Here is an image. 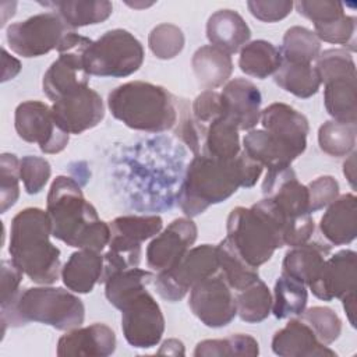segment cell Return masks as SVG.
Returning <instances> with one entry per match:
<instances>
[{"instance_id": "obj_1", "label": "cell", "mask_w": 357, "mask_h": 357, "mask_svg": "<svg viewBox=\"0 0 357 357\" xmlns=\"http://www.w3.org/2000/svg\"><path fill=\"white\" fill-rule=\"evenodd\" d=\"M264 167L241 152L227 160L197 155L190 162L178 192V205L187 218L230 198L240 187H252Z\"/></svg>"}, {"instance_id": "obj_2", "label": "cell", "mask_w": 357, "mask_h": 357, "mask_svg": "<svg viewBox=\"0 0 357 357\" xmlns=\"http://www.w3.org/2000/svg\"><path fill=\"white\" fill-rule=\"evenodd\" d=\"M46 212L52 236L68 247L102 252L109 244L110 226L99 219L95 206L85 199L78 181L57 176L49 188Z\"/></svg>"}, {"instance_id": "obj_3", "label": "cell", "mask_w": 357, "mask_h": 357, "mask_svg": "<svg viewBox=\"0 0 357 357\" xmlns=\"http://www.w3.org/2000/svg\"><path fill=\"white\" fill-rule=\"evenodd\" d=\"M50 219L40 208H25L11 220V261L38 284H53L61 273L60 250L50 241Z\"/></svg>"}, {"instance_id": "obj_4", "label": "cell", "mask_w": 357, "mask_h": 357, "mask_svg": "<svg viewBox=\"0 0 357 357\" xmlns=\"http://www.w3.org/2000/svg\"><path fill=\"white\" fill-rule=\"evenodd\" d=\"M107 107L114 119L137 131L162 132L177 123V106L172 93L145 81H130L112 89Z\"/></svg>"}, {"instance_id": "obj_5", "label": "cell", "mask_w": 357, "mask_h": 357, "mask_svg": "<svg viewBox=\"0 0 357 357\" xmlns=\"http://www.w3.org/2000/svg\"><path fill=\"white\" fill-rule=\"evenodd\" d=\"M85 307L71 290L42 284L29 287L15 297L6 308H1L3 332L6 325L21 326L28 322L49 325L57 331H70L82 325Z\"/></svg>"}, {"instance_id": "obj_6", "label": "cell", "mask_w": 357, "mask_h": 357, "mask_svg": "<svg viewBox=\"0 0 357 357\" xmlns=\"http://www.w3.org/2000/svg\"><path fill=\"white\" fill-rule=\"evenodd\" d=\"M109 226V250L103 254L105 265L100 283H105L116 272L137 268L141 261L142 243L153 238L162 230L163 220L156 215H126L113 219Z\"/></svg>"}, {"instance_id": "obj_7", "label": "cell", "mask_w": 357, "mask_h": 357, "mask_svg": "<svg viewBox=\"0 0 357 357\" xmlns=\"http://www.w3.org/2000/svg\"><path fill=\"white\" fill-rule=\"evenodd\" d=\"M144 63L141 42L126 29H110L92 40L84 52V66L89 75L124 78Z\"/></svg>"}, {"instance_id": "obj_8", "label": "cell", "mask_w": 357, "mask_h": 357, "mask_svg": "<svg viewBox=\"0 0 357 357\" xmlns=\"http://www.w3.org/2000/svg\"><path fill=\"white\" fill-rule=\"evenodd\" d=\"M74 31L57 13L47 11L10 24L6 31V39L15 54L31 59L59 50Z\"/></svg>"}, {"instance_id": "obj_9", "label": "cell", "mask_w": 357, "mask_h": 357, "mask_svg": "<svg viewBox=\"0 0 357 357\" xmlns=\"http://www.w3.org/2000/svg\"><path fill=\"white\" fill-rule=\"evenodd\" d=\"M219 272V261L216 245L201 244L191 247L173 266L158 272L155 276V287L158 294L176 303L201 280Z\"/></svg>"}, {"instance_id": "obj_10", "label": "cell", "mask_w": 357, "mask_h": 357, "mask_svg": "<svg viewBox=\"0 0 357 357\" xmlns=\"http://www.w3.org/2000/svg\"><path fill=\"white\" fill-rule=\"evenodd\" d=\"M92 39L71 32L60 46L59 57L50 64L42 79L43 93L52 102L88 86L89 74L84 66V52Z\"/></svg>"}, {"instance_id": "obj_11", "label": "cell", "mask_w": 357, "mask_h": 357, "mask_svg": "<svg viewBox=\"0 0 357 357\" xmlns=\"http://www.w3.org/2000/svg\"><path fill=\"white\" fill-rule=\"evenodd\" d=\"M119 310L121 311V331L130 346L151 349L160 342L165 317L148 289L128 298Z\"/></svg>"}, {"instance_id": "obj_12", "label": "cell", "mask_w": 357, "mask_h": 357, "mask_svg": "<svg viewBox=\"0 0 357 357\" xmlns=\"http://www.w3.org/2000/svg\"><path fill=\"white\" fill-rule=\"evenodd\" d=\"M14 127L22 141L36 144L43 153H60L70 141V134L56 123L52 106L40 100L20 103L14 112Z\"/></svg>"}, {"instance_id": "obj_13", "label": "cell", "mask_w": 357, "mask_h": 357, "mask_svg": "<svg viewBox=\"0 0 357 357\" xmlns=\"http://www.w3.org/2000/svg\"><path fill=\"white\" fill-rule=\"evenodd\" d=\"M188 307L208 328L227 326L237 315L236 296L219 272L190 290Z\"/></svg>"}, {"instance_id": "obj_14", "label": "cell", "mask_w": 357, "mask_h": 357, "mask_svg": "<svg viewBox=\"0 0 357 357\" xmlns=\"http://www.w3.org/2000/svg\"><path fill=\"white\" fill-rule=\"evenodd\" d=\"M52 113L61 130L78 135L103 120L105 105L100 95L86 86L53 102Z\"/></svg>"}, {"instance_id": "obj_15", "label": "cell", "mask_w": 357, "mask_h": 357, "mask_svg": "<svg viewBox=\"0 0 357 357\" xmlns=\"http://www.w3.org/2000/svg\"><path fill=\"white\" fill-rule=\"evenodd\" d=\"M264 198L272 201L275 206L293 222L312 218L308 204V190L303 185L291 166L271 169L262 181Z\"/></svg>"}, {"instance_id": "obj_16", "label": "cell", "mask_w": 357, "mask_h": 357, "mask_svg": "<svg viewBox=\"0 0 357 357\" xmlns=\"http://www.w3.org/2000/svg\"><path fill=\"white\" fill-rule=\"evenodd\" d=\"M198 229L191 218H177L159 231L146 247V264L162 272L173 266L195 243Z\"/></svg>"}, {"instance_id": "obj_17", "label": "cell", "mask_w": 357, "mask_h": 357, "mask_svg": "<svg viewBox=\"0 0 357 357\" xmlns=\"http://www.w3.org/2000/svg\"><path fill=\"white\" fill-rule=\"evenodd\" d=\"M308 287L322 301L342 300L344 296L356 293L357 254L353 250H340L328 257Z\"/></svg>"}, {"instance_id": "obj_18", "label": "cell", "mask_w": 357, "mask_h": 357, "mask_svg": "<svg viewBox=\"0 0 357 357\" xmlns=\"http://www.w3.org/2000/svg\"><path fill=\"white\" fill-rule=\"evenodd\" d=\"M223 116L238 130H252L261 120L262 95L245 78H234L225 84L222 92Z\"/></svg>"}, {"instance_id": "obj_19", "label": "cell", "mask_w": 357, "mask_h": 357, "mask_svg": "<svg viewBox=\"0 0 357 357\" xmlns=\"http://www.w3.org/2000/svg\"><path fill=\"white\" fill-rule=\"evenodd\" d=\"M262 128L279 142L301 155L307 148L310 124L307 117L286 103H271L261 110Z\"/></svg>"}, {"instance_id": "obj_20", "label": "cell", "mask_w": 357, "mask_h": 357, "mask_svg": "<svg viewBox=\"0 0 357 357\" xmlns=\"http://www.w3.org/2000/svg\"><path fill=\"white\" fill-rule=\"evenodd\" d=\"M116 350V333L106 324H91L67 331L59 342V357H107Z\"/></svg>"}, {"instance_id": "obj_21", "label": "cell", "mask_w": 357, "mask_h": 357, "mask_svg": "<svg viewBox=\"0 0 357 357\" xmlns=\"http://www.w3.org/2000/svg\"><path fill=\"white\" fill-rule=\"evenodd\" d=\"M272 351L280 357H335L336 353L321 343L312 329L300 318H291L272 337Z\"/></svg>"}, {"instance_id": "obj_22", "label": "cell", "mask_w": 357, "mask_h": 357, "mask_svg": "<svg viewBox=\"0 0 357 357\" xmlns=\"http://www.w3.org/2000/svg\"><path fill=\"white\" fill-rule=\"evenodd\" d=\"M321 218L319 231L333 245L350 244L357 236V198L354 194L337 197Z\"/></svg>"}, {"instance_id": "obj_23", "label": "cell", "mask_w": 357, "mask_h": 357, "mask_svg": "<svg viewBox=\"0 0 357 357\" xmlns=\"http://www.w3.org/2000/svg\"><path fill=\"white\" fill-rule=\"evenodd\" d=\"M206 38L212 46L234 54L248 43L251 29L237 11L223 8L208 18Z\"/></svg>"}, {"instance_id": "obj_24", "label": "cell", "mask_w": 357, "mask_h": 357, "mask_svg": "<svg viewBox=\"0 0 357 357\" xmlns=\"http://www.w3.org/2000/svg\"><path fill=\"white\" fill-rule=\"evenodd\" d=\"M105 257L102 252L88 248H79L73 252L61 266V280L73 293H91L96 283H100L103 275Z\"/></svg>"}, {"instance_id": "obj_25", "label": "cell", "mask_w": 357, "mask_h": 357, "mask_svg": "<svg viewBox=\"0 0 357 357\" xmlns=\"http://www.w3.org/2000/svg\"><path fill=\"white\" fill-rule=\"evenodd\" d=\"M191 67L198 85L205 91L223 86L233 73L231 56L212 45H204L194 52Z\"/></svg>"}, {"instance_id": "obj_26", "label": "cell", "mask_w": 357, "mask_h": 357, "mask_svg": "<svg viewBox=\"0 0 357 357\" xmlns=\"http://www.w3.org/2000/svg\"><path fill=\"white\" fill-rule=\"evenodd\" d=\"M243 152L268 170L291 166L298 158L293 149L279 142L264 128L250 130L248 134L244 135Z\"/></svg>"}, {"instance_id": "obj_27", "label": "cell", "mask_w": 357, "mask_h": 357, "mask_svg": "<svg viewBox=\"0 0 357 357\" xmlns=\"http://www.w3.org/2000/svg\"><path fill=\"white\" fill-rule=\"evenodd\" d=\"M329 252L331 247L318 241L308 240L304 244L294 245L284 254L282 272L308 286L318 275Z\"/></svg>"}, {"instance_id": "obj_28", "label": "cell", "mask_w": 357, "mask_h": 357, "mask_svg": "<svg viewBox=\"0 0 357 357\" xmlns=\"http://www.w3.org/2000/svg\"><path fill=\"white\" fill-rule=\"evenodd\" d=\"M39 4L57 13L73 29L100 24L113 13V4L107 0H63Z\"/></svg>"}, {"instance_id": "obj_29", "label": "cell", "mask_w": 357, "mask_h": 357, "mask_svg": "<svg viewBox=\"0 0 357 357\" xmlns=\"http://www.w3.org/2000/svg\"><path fill=\"white\" fill-rule=\"evenodd\" d=\"M241 152L238 130L225 117L212 121L202 132L199 155L213 159H233Z\"/></svg>"}, {"instance_id": "obj_30", "label": "cell", "mask_w": 357, "mask_h": 357, "mask_svg": "<svg viewBox=\"0 0 357 357\" xmlns=\"http://www.w3.org/2000/svg\"><path fill=\"white\" fill-rule=\"evenodd\" d=\"M282 64L280 50L268 40L258 39L248 42L238 57L240 70L250 77L265 79L275 74Z\"/></svg>"}, {"instance_id": "obj_31", "label": "cell", "mask_w": 357, "mask_h": 357, "mask_svg": "<svg viewBox=\"0 0 357 357\" xmlns=\"http://www.w3.org/2000/svg\"><path fill=\"white\" fill-rule=\"evenodd\" d=\"M357 78H339L324 84V105L328 114L343 123L357 121Z\"/></svg>"}, {"instance_id": "obj_32", "label": "cell", "mask_w": 357, "mask_h": 357, "mask_svg": "<svg viewBox=\"0 0 357 357\" xmlns=\"http://www.w3.org/2000/svg\"><path fill=\"white\" fill-rule=\"evenodd\" d=\"M273 81L283 91L301 99L314 96L321 86L315 66L307 63H290L282 60L280 67L273 74Z\"/></svg>"}, {"instance_id": "obj_33", "label": "cell", "mask_w": 357, "mask_h": 357, "mask_svg": "<svg viewBox=\"0 0 357 357\" xmlns=\"http://www.w3.org/2000/svg\"><path fill=\"white\" fill-rule=\"evenodd\" d=\"M307 301H308L307 286L282 272L280 276L276 279L275 287H273V296H272L273 315L278 319L300 317L307 307Z\"/></svg>"}, {"instance_id": "obj_34", "label": "cell", "mask_w": 357, "mask_h": 357, "mask_svg": "<svg viewBox=\"0 0 357 357\" xmlns=\"http://www.w3.org/2000/svg\"><path fill=\"white\" fill-rule=\"evenodd\" d=\"M155 280V275L151 271L130 268L113 273L105 282V296L107 301L114 307L120 308L128 298L137 293L148 289V284Z\"/></svg>"}, {"instance_id": "obj_35", "label": "cell", "mask_w": 357, "mask_h": 357, "mask_svg": "<svg viewBox=\"0 0 357 357\" xmlns=\"http://www.w3.org/2000/svg\"><path fill=\"white\" fill-rule=\"evenodd\" d=\"M216 252L219 261V273L231 287V290L241 291L259 279L258 268L248 265L226 238L216 245Z\"/></svg>"}, {"instance_id": "obj_36", "label": "cell", "mask_w": 357, "mask_h": 357, "mask_svg": "<svg viewBox=\"0 0 357 357\" xmlns=\"http://www.w3.org/2000/svg\"><path fill=\"white\" fill-rule=\"evenodd\" d=\"M279 50L283 61L312 64L321 53V40L314 31L296 25L284 32Z\"/></svg>"}, {"instance_id": "obj_37", "label": "cell", "mask_w": 357, "mask_h": 357, "mask_svg": "<svg viewBox=\"0 0 357 357\" xmlns=\"http://www.w3.org/2000/svg\"><path fill=\"white\" fill-rule=\"evenodd\" d=\"M237 315L241 321L248 324L262 322L272 312V293L268 286L261 280L238 291L236 296Z\"/></svg>"}, {"instance_id": "obj_38", "label": "cell", "mask_w": 357, "mask_h": 357, "mask_svg": "<svg viewBox=\"0 0 357 357\" xmlns=\"http://www.w3.org/2000/svg\"><path fill=\"white\" fill-rule=\"evenodd\" d=\"M356 123L336 120L325 121L318 130V144L322 152L333 158H343L353 152L356 146Z\"/></svg>"}, {"instance_id": "obj_39", "label": "cell", "mask_w": 357, "mask_h": 357, "mask_svg": "<svg viewBox=\"0 0 357 357\" xmlns=\"http://www.w3.org/2000/svg\"><path fill=\"white\" fill-rule=\"evenodd\" d=\"M259 354V344L257 339L250 335L236 333L223 339H206L195 346V357H254Z\"/></svg>"}, {"instance_id": "obj_40", "label": "cell", "mask_w": 357, "mask_h": 357, "mask_svg": "<svg viewBox=\"0 0 357 357\" xmlns=\"http://www.w3.org/2000/svg\"><path fill=\"white\" fill-rule=\"evenodd\" d=\"M315 70L321 84L339 78H357L356 63L351 52L346 49H328L315 60Z\"/></svg>"}, {"instance_id": "obj_41", "label": "cell", "mask_w": 357, "mask_h": 357, "mask_svg": "<svg viewBox=\"0 0 357 357\" xmlns=\"http://www.w3.org/2000/svg\"><path fill=\"white\" fill-rule=\"evenodd\" d=\"M223 116V106L220 92L216 91H202L192 102L191 106V121L194 128V135L197 141L198 155L201 151V139L204 130L216 119ZM197 156V155H195Z\"/></svg>"}, {"instance_id": "obj_42", "label": "cell", "mask_w": 357, "mask_h": 357, "mask_svg": "<svg viewBox=\"0 0 357 357\" xmlns=\"http://www.w3.org/2000/svg\"><path fill=\"white\" fill-rule=\"evenodd\" d=\"M184 43L185 38L183 31L177 25L169 22L156 25L148 36L149 50L160 60H170L178 56Z\"/></svg>"}, {"instance_id": "obj_43", "label": "cell", "mask_w": 357, "mask_h": 357, "mask_svg": "<svg viewBox=\"0 0 357 357\" xmlns=\"http://www.w3.org/2000/svg\"><path fill=\"white\" fill-rule=\"evenodd\" d=\"M301 319L312 329L318 340L326 346L337 340L342 333V319L329 307L315 305L304 310Z\"/></svg>"}, {"instance_id": "obj_44", "label": "cell", "mask_w": 357, "mask_h": 357, "mask_svg": "<svg viewBox=\"0 0 357 357\" xmlns=\"http://www.w3.org/2000/svg\"><path fill=\"white\" fill-rule=\"evenodd\" d=\"M20 159L13 153L0 156V211L6 213L20 197Z\"/></svg>"}, {"instance_id": "obj_45", "label": "cell", "mask_w": 357, "mask_h": 357, "mask_svg": "<svg viewBox=\"0 0 357 357\" xmlns=\"http://www.w3.org/2000/svg\"><path fill=\"white\" fill-rule=\"evenodd\" d=\"M314 33L319 40L342 45L349 52L356 50V18L351 15H343L333 21L314 25Z\"/></svg>"}, {"instance_id": "obj_46", "label": "cell", "mask_w": 357, "mask_h": 357, "mask_svg": "<svg viewBox=\"0 0 357 357\" xmlns=\"http://www.w3.org/2000/svg\"><path fill=\"white\" fill-rule=\"evenodd\" d=\"M50 174L52 167L45 158L26 155L20 159V176L28 194L33 195L40 192L47 184Z\"/></svg>"}, {"instance_id": "obj_47", "label": "cell", "mask_w": 357, "mask_h": 357, "mask_svg": "<svg viewBox=\"0 0 357 357\" xmlns=\"http://www.w3.org/2000/svg\"><path fill=\"white\" fill-rule=\"evenodd\" d=\"M293 7L300 15L312 21L314 25L325 24L344 15L343 3L332 0H298Z\"/></svg>"}, {"instance_id": "obj_48", "label": "cell", "mask_w": 357, "mask_h": 357, "mask_svg": "<svg viewBox=\"0 0 357 357\" xmlns=\"http://www.w3.org/2000/svg\"><path fill=\"white\" fill-rule=\"evenodd\" d=\"M310 212H317L331 205L339 197V183L332 176H319L307 184Z\"/></svg>"}, {"instance_id": "obj_49", "label": "cell", "mask_w": 357, "mask_h": 357, "mask_svg": "<svg viewBox=\"0 0 357 357\" xmlns=\"http://www.w3.org/2000/svg\"><path fill=\"white\" fill-rule=\"evenodd\" d=\"M293 1L289 0H250L248 11L262 22H278L286 18L293 10Z\"/></svg>"}, {"instance_id": "obj_50", "label": "cell", "mask_w": 357, "mask_h": 357, "mask_svg": "<svg viewBox=\"0 0 357 357\" xmlns=\"http://www.w3.org/2000/svg\"><path fill=\"white\" fill-rule=\"evenodd\" d=\"M24 272L10 259L1 261V298L0 308L8 307L20 294Z\"/></svg>"}, {"instance_id": "obj_51", "label": "cell", "mask_w": 357, "mask_h": 357, "mask_svg": "<svg viewBox=\"0 0 357 357\" xmlns=\"http://www.w3.org/2000/svg\"><path fill=\"white\" fill-rule=\"evenodd\" d=\"M1 59H3V75L1 81L6 82L8 79H13L21 70V63L15 57L10 56L7 50L3 47L1 49Z\"/></svg>"}, {"instance_id": "obj_52", "label": "cell", "mask_w": 357, "mask_h": 357, "mask_svg": "<svg viewBox=\"0 0 357 357\" xmlns=\"http://www.w3.org/2000/svg\"><path fill=\"white\" fill-rule=\"evenodd\" d=\"M343 174L353 188H356V152H351L343 163Z\"/></svg>"}, {"instance_id": "obj_53", "label": "cell", "mask_w": 357, "mask_h": 357, "mask_svg": "<svg viewBox=\"0 0 357 357\" xmlns=\"http://www.w3.org/2000/svg\"><path fill=\"white\" fill-rule=\"evenodd\" d=\"M343 301V308H344V312L347 315V319L350 322L351 326H356V293H351V294H347L342 298Z\"/></svg>"}, {"instance_id": "obj_54", "label": "cell", "mask_w": 357, "mask_h": 357, "mask_svg": "<svg viewBox=\"0 0 357 357\" xmlns=\"http://www.w3.org/2000/svg\"><path fill=\"white\" fill-rule=\"evenodd\" d=\"M173 349L177 351V354H184V346L177 339H167V340H165L163 344H162V349L159 350V353L170 354V350H173Z\"/></svg>"}]
</instances>
